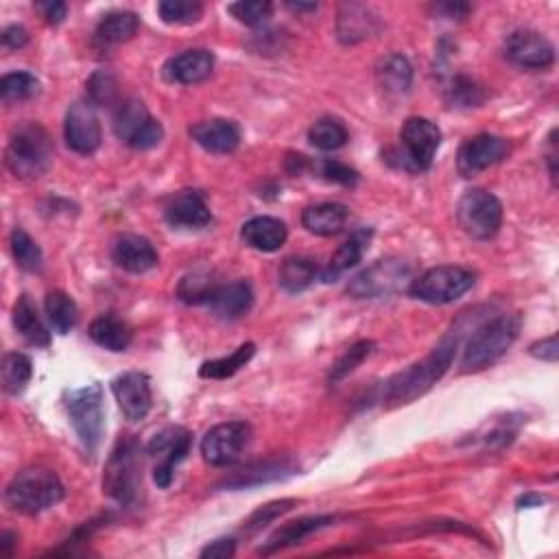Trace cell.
<instances>
[{
  "mask_svg": "<svg viewBox=\"0 0 559 559\" xmlns=\"http://www.w3.org/2000/svg\"><path fill=\"white\" fill-rule=\"evenodd\" d=\"M256 352L254 343H243L241 348H236L230 356H223V359H214L201 365L199 376L201 378H212V380H225V378H232L236 372L245 367L249 361H252V356Z\"/></svg>",
  "mask_w": 559,
  "mask_h": 559,
  "instance_id": "obj_37",
  "label": "cell"
},
{
  "mask_svg": "<svg viewBox=\"0 0 559 559\" xmlns=\"http://www.w3.org/2000/svg\"><path fill=\"white\" fill-rule=\"evenodd\" d=\"M38 94H40V79L31 73H25V70L9 73L0 79V99H3L7 105L31 101L33 97H38Z\"/></svg>",
  "mask_w": 559,
  "mask_h": 559,
  "instance_id": "obj_38",
  "label": "cell"
},
{
  "mask_svg": "<svg viewBox=\"0 0 559 559\" xmlns=\"http://www.w3.org/2000/svg\"><path fill=\"white\" fill-rule=\"evenodd\" d=\"M46 315H49L51 326L59 335H68L70 330L77 326L79 311L73 297L64 291H51L46 295Z\"/></svg>",
  "mask_w": 559,
  "mask_h": 559,
  "instance_id": "obj_35",
  "label": "cell"
},
{
  "mask_svg": "<svg viewBox=\"0 0 559 559\" xmlns=\"http://www.w3.org/2000/svg\"><path fill=\"white\" fill-rule=\"evenodd\" d=\"M7 169L20 180H40L53 164V140L38 123L16 127L5 151Z\"/></svg>",
  "mask_w": 559,
  "mask_h": 559,
  "instance_id": "obj_2",
  "label": "cell"
},
{
  "mask_svg": "<svg viewBox=\"0 0 559 559\" xmlns=\"http://www.w3.org/2000/svg\"><path fill=\"white\" fill-rule=\"evenodd\" d=\"M14 326L25 337L31 346L49 348L51 346V332L46 330L42 319L38 315V308L29 300V295H20L14 306Z\"/></svg>",
  "mask_w": 559,
  "mask_h": 559,
  "instance_id": "obj_31",
  "label": "cell"
},
{
  "mask_svg": "<svg viewBox=\"0 0 559 559\" xmlns=\"http://www.w3.org/2000/svg\"><path fill=\"white\" fill-rule=\"evenodd\" d=\"M289 9H293V11H315L317 9V5L315 3H289Z\"/></svg>",
  "mask_w": 559,
  "mask_h": 559,
  "instance_id": "obj_56",
  "label": "cell"
},
{
  "mask_svg": "<svg viewBox=\"0 0 559 559\" xmlns=\"http://www.w3.org/2000/svg\"><path fill=\"white\" fill-rule=\"evenodd\" d=\"M540 503H544V498H542V496H533V494L522 496V498H520V501H518L520 509H522V507H533V505H540Z\"/></svg>",
  "mask_w": 559,
  "mask_h": 559,
  "instance_id": "obj_55",
  "label": "cell"
},
{
  "mask_svg": "<svg viewBox=\"0 0 559 559\" xmlns=\"http://www.w3.org/2000/svg\"><path fill=\"white\" fill-rule=\"evenodd\" d=\"M236 553V542L232 538H221L214 540L212 544H208L204 551H201V557L204 559H228L234 557Z\"/></svg>",
  "mask_w": 559,
  "mask_h": 559,
  "instance_id": "obj_49",
  "label": "cell"
},
{
  "mask_svg": "<svg viewBox=\"0 0 559 559\" xmlns=\"http://www.w3.org/2000/svg\"><path fill=\"white\" fill-rule=\"evenodd\" d=\"M214 70V55L206 49H190L180 55L171 57L164 66V77L171 83H182V86H195V83L206 81Z\"/></svg>",
  "mask_w": 559,
  "mask_h": 559,
  "instance_id": "obj_22",
  "label": "cell"
},
{
  "mask_svg": "<svg viewBox=\"0 0 559 559\" xmlns=\"http://www.w3.org/2000/svg\"><path fill=\"white\" fill-rule=\"evenodd\" d=\"M287 236V225L276 217H254L249 219L241 230L243 243L265 254L278 252V249L287 243Z\"/></svg>",
  "mask_w": 559,
  "mask_h": 559,
  "instance_id": "obj_24",
  "label": "cell"
},
{
  "mask_svg": "<svg viewBox=\"0 0 559 559\" xmlns=\"http://www.w3.org/2000/svg\"><path fill=\"white\" fill-rule=\"evenodd\" d=\"M457 221L468 236L477 241H487L496 236L503 223V204L490 190L472 188L459 199Z\"/></svg>",
  "mask_w": 559,
  "mask_h": 559,
  "instance_id": "obj_9",
  "label": "cell"
},
{
  "mask_svg": "<svg viewBox=\"0 0 559 559\" xmlns=\"http://www.w3.org/2000/svg\"><path fill=\"white\" fill-rule=\"evenodd\" d=\"M459 348V332L453 330L446 335L439 346L424 356L422 361L413 363L407 370H402L394 378L387 380L383 391V404L387 409L402 407V404H411L424 394H428L437 380H442L444 374L450 370V365L455 361V354Z\"/></svg>",
  "mask_w": 559,
  "mask_h": 559,
  "instance_id": "obj_1",
  "label": "cell"
},
{
  "mask_svg": "<svg viewBox=\"0 0 559 559\" xmlns=\"http://www.w3.org/2000/svg\"><path fill=\"white\" fill-rule=\"evenodd\" d=\"M158 14L166 25H195L204 16V5L195 0H164Z\"/></svg>",
  "mask_w": 559,
  "mask_h": 559,
  "instance_id": "obj_41",
  "label": "cell"
},
{
  "mask_svg": "<svg viewBox=\"0 0 559 559\" xmlns=\"http://www.w3.org/2000/svg\"><path fill=\"white\" fill-rule=\"evenodd\" d=\"M372 234L374 232L370 228L356 230L350 236V239L337 249L335 256L330 258L328 267L324 269V273H321V278H324V282H337L343 276V273L359 265L367 245H370V241H372Z\"/></svg>",
  "mask_w": 559,
  "mask_h": 559,
  "instance_id": "obj_25",
  "label": "cell"
},
{
  "mask_svg": "<svg viewBox=\"0 0 559 559\" xmlns=\"http://www.w3.org/2000/svg\"><path fill=\"white\" fill-rule=\"evenodd\" d=\"M313 169L317 171V175L321 177V180H326L330 184H339V186H356V182H359V173H356L352 166L348 164H343L339 160H332V158H326V160H321L317 162Z\"/></svg>",
  "mask_w": 559,
  "mask_h": 559,
  "instance_id": "obj_46",
  "label": "cell"
},
{
  "mask_svg": "<svg viewBox=\"0 0 559 559\" xmlns=\"http://www.w3.org/2000/svg\"><path fill=\"white\" fill-rule=\"evenodd\" d=\"M413 282V269L400 258L376 260L372 267L361 271L348 284V295L356 300H378L402 291H409Z\"/></svg>",
  "mask_w": 559,
  "mask_h": 559,
  "instance_id": "obj_8",
  "label": "cell"
},
{
  "mask_svg": "<svg viewBox=\"0 0 559 559\" xmlns=\"http://www.w3.org/2000/svg\"><path fill=\"white\" fill-rule=\"evenodd\" d=\"M348 217H350V210L346 206L328 201V204H317L306 208L302 214V225L311 234L335 236L346 228Z\"/></svg>",
  "mask_w": 559,
  "mask_h": 559,
  "instance_id": "obj_27",
  "label": "cell"
},
{
  "mask_svg": "<svg viewBox=\"0 0 559 559\" xmlns=\"http://www.w3.org/2000/svg\"><path fill=\"white\" fill-rule=\"evenodd\" d=\"M114 132L125 145L136 151L158 147L164 138V127L147 110L140 99H127L114 110Z\"/></svg>",
  "mask_w": 559,
  "mask_h": 559,
  "instance_id": "obj_10",
  "label": "cell"
},
{
  "mask_svg": "<svg viewBox=\"0 0 559 559\" xmlns=\"http://www.w3.org/2000/svg\"><path fill=\"white\" fill-rule=\"evenodd\" d=\"M505 55L511 64L527 70H546L555 62L553 44L538 31L520 29L507 35Z\"/></svg>",
  "mask_w": 559,
  "mask_h": 559,
  "instance_id": "obj_16",
  "label": "cell"
},
{
  "mask_svg": "<svg viewBox=\"0 0 559 559\" xmlns=\"http://www.w3.org/2000/svg\"><path fill=\"white\" fill-rule=\"evenodd\" d=\"M140 27V20L134 11H110L105 14L97 27V40L103 46H114L132 40Z\"/></svg>",
  "mask_w": 559,
  "mask_h": 559,
  "instance_id": "obj_32",
  "label": "cell"
},
{
  "mask_svg": "<svg viewBox=\"0 0 559 559\" xmlns=\"http://www.w3.org/2000/svg\"><path fill=\"white\" fill-rule=\"evenodd\" d=\"M230 14L243 22L247 27H260L271 18L273 5L267 0H241V3H234L228 7Z\"/></svg>",
  "mask_w": 559,
  "mask_h": 559,
  "instance_id": "obj_44",
  "label": "cell"
},
{
  "mask_svg": "<svg viewBox=\"0 0 559 559\" xmlns=\"http://www.w3.org/2000/svg\"><path fill=\"white\" fill-rule=\"evenodd\" d=\"M400 142V166L409 171H428L433 166L439 145H442V132H439V127L433 121H428V118L411 116L407 118V123L402 125Z\"/></svg>",
  "mask_w": 559,
  "mask_h": 559,
  "instance_id": "obj_11",
  "label": "cell"
},
{
  "mask_svg": "<svg viewBox=\"0 0 559 559\" xmlns=\"http://www.w3.org/2000/svg\"><path fill=\"white\" fill-rule=\"evenodd\" d=\"M114 398L121 407L125 420L129 422H142L151 411L153 396H151V383L149 376L142 372H125L112 383Z\"/></svg>",
  "mask_w": 559,
  "mask_h": 559,
  "instance_id": "obj_17",
  "label": "cell"
},
{
  "mask_svg": "<svg viewBox=\"0 0 559 559\" xmlns=\"http://www.w3.org/2000/svg\"><path fill=\"white\" fill-rule=\"evenodd\" d=\"M317 278V267L311 258L291 256L284 260L278 271L280 287L287 293H302L306 291Z\"/></svg>",
  "mask_w": 559,
  "mask_h": 559,
  "instance_id": "obj_33",
  "label": "cell"
},
{
  "mask_svg": "<svg viewBox=\"0 0 559 559\" xmlns=\"http://www.w3.org/2000/svg\"><path fill=\"white\" fill-rule=\"evenodd\" d=\"M112 258L118 267L129 273H147L160 263L156 247L138 234L118 236L112 247Z\"/></svg>",
  "mask_w": 559,
  "mask_h": 559,
  "instance_id": "obj_21",
  "label": "cell"
},
{
  "mask_svg": "<svg viewBox=\"0 0 559 559\" xmlns=\"http://www.w3.org/2000/svg\"><path fill=\"white\" fill-rule=\"evenodd\" d=\"M9 243H11V254H14V260L20 269H25L29 273L42 269V249L25 230L16 228L11 232Z\"/></svg>",
  "mask_w": 559,
  "mask_h": 559,
  "instance_id": "obj_40",
  "label": "cell"
},
{
  "mask_svg": "<svg viewBox=\"0 0 559 559\" xmlns=\"http://www.w3.org/2000/svg\"><path fill=\"white\" fill-rule=\"evenodd\" d=\"M190 444H193V435H190L182 426H169L160 431L151 439L147 446V455L156 459V468H153V481L158 487L166 490L173 483V472L190 453Z\"/></svg>",
  "mask_w": 559,
  "mask_h": 559,
  "instance_id": "obj_12",
  "label": "cell"
},
{
  "mask_svg": "<svg viewBox=\"0 0 559 559\" xmlns=\"http://www.w3.org/2000/svg\"><path fill=\"white\" fill-rule=\"evenodd\" d=\"M16 544H18V535L16 533H11V531L0 533V553H3L5 557H9L11 553H14V546Z\"/></svg>",
  "mask_w": 559,
  "mask_h": 559,
  "instance_id": "obj_54",
  "label": "cell"
},
{
  "mask_svg": "<svg viewBox=\"0 0 559 559\" xmlns=\"http://www.w3.org/2000/svg\"><path fill=\"white\" fill-rule=\"evenodd\" d=\"M509 142L494 134H479L463 142L457 153V171L463 177H477L490 166L507 158Z\"/></svg>",
  "mask_w": 559,
  "mask_h": 559,
  "instance_id": "obj_15",
  "label": "cell"
},
{
  "mask_svg": "<svg viewBox=\"0 0 559 559\" xmlns=\"http://www.w3.org/2000/svg\"><path fill=\"white\" fill-rule=\"evenodd\" d=\"M88 335L97 346L110 352H125L129 346H132V328L116 315H103L99 319H94L90 324Z\"/></svg>",
  "mask_w": 559,
  "mask_h": 559,
  "instance_id": "obj_30",
  "label": "cell"
},
{
  "mask_svg": "<svg viewBox=\"0 0 559 559\" xmlns=\"http://www.w3.org/2000/svg\"><path fill=\"white\" fill-rule=\"evenodd\" d=\"M448 97H450V103H453V105L477 107L485 101V92L474 79H470L466 75H459V77L453 79V83H450Z\"/></svg>",
  "mask_w": 559,
  "mask_h": 559,
  "instance_id": "obj_45",
  "label": "cell"
},
{
  "mask_svg": "<svg viewBox=\"0 0 559 559\" xmlns=\"http://www.w3.org/2000/svg\"><path fill=\"white\" fill-rule=\"evenodd\" d=\"M335 520V516H306L300 520H293L271 535L267 544L260 549V555H273L282 549H289V546L302 544L308 535L335 525Z\"/></svg>",
  "mask_w": 559,
  "mask_h": 559,
  "instance_id": "obj_23",
  "label": "cell"
},
{
  "mask_svg": "<svg viewBox=\"0 0 559 559\" xmlns=\"http://www.w3.org/2000/svg\"><path fill=\"white\" fill-rule=\"evenodd\" d=\"M64 485L49 468H27L9 481L5 498L11 509L35 516L55 507L64 498Z\"/></svg>",
  "mask_w": 559,
  "mask_h": 559,
  "instance_id": "obj_3",
  "label": "cell"
},
{
  "mask_svg": "<svg viewBox=\"0 0 559 559\" xmlns=\"http://www.w3.org/2000/svg\"><path fill=\"white\" fill-rule=\"evenodd\" d=\"M206 304L219 319H225V321L241 319L243 315L252 311V306H254L252 284H249L247 280H234L228 284H219V287L214 289L212 295L208 297Z\"/></svg>",
  "mask_w": 559,
  "mask_h": 559,
  "instance_id": "obj_19",
  "label": "cell"
},
{
  "mask_svg": "<svg viewBox=\"0 0 559 559\" xmlns=\"http://www.w3.org/2000/svg\"><path fill=\"white\" fill-rule=\"evenodd\" d=\"M35 7L40 9L42 18L49 22V25H59V22H64V18L68 14V5L66 3H59V0H49V3H38Z\"/></svg>",
  "mask_w": 559,
  "mask_h": 559,
  "instance_id": "obj_50",
  "label": "cell"
},
{
  "mask_svg": "<svg viewBox=\"0 0 559 559\" xmlns=\"http://www.w3.org/2000/svg\"><path fill=\"white\" fill-rule=\"evenodd\" d=\"M372 350H374V341H356L354 346L343 354L335 365H332L330 376H328L330 383H341L343 378L350 376L356 367H359L367 356L372 354Z\"/></svg>",
  "mask_w": 559,
  "mask_h": 559,
  "instance_id": "obj_42",
  "label": "cell"
},
{
  "mask_svg": "<svg viewBox=\"0 0 559 559\" xmlns=\"http://www.w3.org/2000/svg\"><path fill=\"white\" fill-rule=\"evenodd\" d=\"M287 169H289V173H293V175H300V173H304L306 169H311V162H308V158L302 156V153H289Z\"/></svg>",
  "mask_w": 559,
  "mask_h": 559,
  "instance_id": "obj_53",
  "label": "cell"
},
{
  "mask_svg": "<svg viewBox=\"0 0 559 559\" xmlns=\"http://www.w3.org/2000/svg\"><path fill=\"white\" fill-rule=\"evenodd\" d=\"M529 352H531V356H535V359L546 361V363H555L557 356H559L557 337L551 335V337H546L542 341H535L533 346L529 348Z\"/></svg>",
  "mask_w": 559,
  "mask_h": 559,
  "instance_id": "obj_48",
  "label": "cell"
},
{
  "mask_svg": "<svg viewBox=\"0 0 559 559\" xmlns=\"http://www.w3.org/2000/svg\"><path fill=\"white\" fill-rule=\"evenodd\" d=\"M474 282H477V276L470 269L442 265L428 269L420 278H413L409 293L420 302L444 306L461 300L474 287Z\"/></svg>",
  "mask_w": 559,
  "mask_h": 559,
  "instance_id": "obj_7",
  "label": "cell"
},
{
  "mask_svg": "<svg viewBox=\"0 0 559 559\" xmlns=\"http://www.w3.org/2000/svg\"><path fill=\"white\" fill-rule=\"evenodd\" d=\"M64 136L66 145L81 156H90V153L101 147V123L97 114V105L90 99H81L70 105L64 123Z\"/></svg>",
  "mask_w": 559,
  "mask_h": 559,
  "instance_id": "obj_14",
  "label": "cell"
},
{
  "mask_svg": "<svg viewBox=\"0 0 559 559\" xmlns=\"http://www.w3.org/2000/svg\"><path fill=\"white\" fill-rule=\"evenodd\" d=\"M33 376L31 359L20 352L5 354L3 365H0V380H3V389L9 396H18L27 389L29 380Z\"/></svg>",
  "mask_w": 559,
  "mask_h": 559,
  "instance_id": "obj_34",
  "label": "cell"
},
{
  "mask_svg": "<svg viewBox=\"0 0 559 559\" xmlns=\"http://www.w3.org/2000/svg\"><path fill=\"white\" fill-rule=\"evenodd\" d=\"M88 99L94 105L110 107L118 99V81L110 70H97L88 81Z\"/></svg>",
  "mask_w": 559,
  "mask_h": 559,
  "instance_id": "obj_43",
  "label": "cell"
},
{
  "mask_svg": "<svg viewBox=\"0 0 559 559\" xmlns=\"http://www.w3.org/2000/svg\"><path fill=\"white\" fill-rule=\"evenodd\" d=\"M217 287L219 284L212 278L210 271L197 269L182 278L180 287H177V295H180V300L186 304H206L208 297Z\"/></svg>",
  "mask_w": 559,
  "mask_h": 559,
  "instance_id": "obj_39",
  "label": "cell"
},
{
  "mask_svg": "<svg viewBox=\"0 0 559 559\" xmlns=\"http://www.w3.org/2000/svg\"><path fill=\"white\" fill-rule=\"evenodd\" d=\"M29 42V31L20 25H11L3 31V46L11 51H18Z\"/></svg>",
  "mask_w": 559,
  "mask_h": 559,
  "instance_id": "obj_51",
  "label": "cell"
},
{
  "mask_svg": "<svg viewBox=\"0 0 559 559\" xmlns=\"http://www.w3.org/2000/svg\"><path fill=\"white\" fill-rule=\"evenodd\" d=\"M376 31V18L365 5H343L337 20V33L343 44H356Z\"/></svg>",
  "mask_w": 559,
  "mask_h": 559,
  "instance_id": "obj_29",
  "label": "cell"
},
{
  "mask_svg": "<svg viewBox=\"0 0 559 559\" xmlns=\"http://www.w3.org/2000/svg\"><path fill=\"white\" fill-rule=\"evenodd\" d=\"M164 219L173 230H201L212 223V212L197 190H182L166 204Z\"/></svg>",
  "mask_w": 559,
  "mask_h": 559,
  "instance_id": "obj_18",
  "label": "cell"
},
{
  "mask_svg": "<svg viewBox=\"0 0 559 559\" xmlns=\"http://www.w3.org/2000/svg\"><path fill=\"white\" fill-rule=\"evenodd\" d=\"M140 468V444L132 435L123 437L105 463L103 492L118 505H134L138 501V490L142 483Z\"/></svg>",
  "mask_w": 559,
  "mask_h": 559,
  "instance_id": "obj_5",
  "label": "cell"
},
{
  "mask_svg": "<svg viewBox=\"0 0 559 559\" xmlns=\"http://www.w3.org/2000/svg\"><path fill=\"white\" fill-rule=\"evenodd\" d=\"M348 129L343 125L339 118L324 116L319 121L313 123V127L308 129V140L311 145L317 147L319 151H337L341 147L348 145Z\"/></svg>",
  "mask_w": 559,
  "mask_h": 559,
  "instance_id": "obj_36",
  "label": "cell"
},
{
  "mask_svg": "<svg viewBox=\"0 0 559 559\" xmlns=\"http://www.w3.org/2000/svg\"><path fill=\"white\" fill-rule=\"evenodd\" d=\"M520 332L516 315H498L472 332L461 359L463 372H481L496 363L511 348Z\"/></svg>",
  "mask_w": 559,
  "mask_h": 559,
  "instance_id": "obj_4",
  "label": "cell"
},
{
  "mask_svg": "<svg viewBox=\"0 0 559 559\" xmlns=\"http://www.w3.org/2000/svg\"><path fill=\"white\" fill-rule=\"evenodd\" d=\"M376 79L378 86L385 90V94L391 97H402L411 90L413 83V66L404 55L394 53L387 55L385 59H380V64L376 66Z\"/></svg>",
  "mask_w": 559,
  "mask_h": 559,
  "instance_id": "obj_26",
  "label": "cell"
},
{
  "mask_svg": "<svg viewBox=\"0 0 559 559\" xmlns=\"http://www.w3.org/2000/svg\"><path fill=\"white\" fill-rule=\"evenodd\" d=\"M66 411L70 424H73L79 442L88 453L99 448L103 428H105V404H103V387L92 383L86 387L73 389L66 394Z\"/></svg>",
  "mask_w": 559,
  "mask_h": 559,
  "instance_id": "obj_6",
  "label": "cell"
},
{
  "mask_svg": "<svg viewBox=\"0 0 559 559\" xmlns=\"http://www.w3.org/2000/svg\"><path fill=\"white\" fill-rule=\"evenodd\" d=\"M190 138H193L201 149L208 153H232L241 145V129L228 118H212V121H201L190 127Z\"/></svg>",
  "mask_w": 559,
  "mask_h": 559,
  "instance_id": "obj_20",
  "label": "cell"
},
{
  "mask_svg": "<svg viewBox=\"0 0 559 559\" xmlns=\"http://www.w3.org/2000/svg\"><path fill=\"white\" fill-rule=\"evenodd\" d=\"M293 474H295V466L291 461H267V463H260V466L236 472L234 477L223 481V487H228V490H247V487H256L263 483L284 481L293 477Z\"/></svg>",
  "mask_w": 559,
  "mask_h": 559,
  "instance_id": "obj_28",
  "label": "cell"
},
{
  "mask_svg": "<svg viewBox=\"0 0 559 559\" xmlns=\"http://www.w3.org/2000/svg\"><path fill=\"white\" fill-rule=\"evenodd\" d=\"M435 11L437 16H444L450 20H463L470 14L472 7L466 3H442V5H435Z\"/></svg>",
  "mask_w": 559,
  "mask_h": 559,
  "instance_id": "obj_52",
  "label": "cell"
},
{
  "mask_svg": "<svg viewBox=\"0 0 559 559\" xmlns=\"http://www.w3.org/2000/svg\"><path fill=\"white\" fill-rule=\"evenodd\" d=\"M252 439V428L245 422H223L212 426L201 439V455L210 466H232L241 459L243 450Z\"/></svg>",
  "mask_w": 559,
  "mask_h": 559,
  "instance_id": "obj_13",
  "label": "cell"
},
{
  "mask_svg": "<svg viewBox=\"0 0 559 559\" xmlns=\"http://www.w3.org/2000/svg\"><path fill=\"white\" fill-rule=\"evenodd\" d=\"M295 505H297L295 498H284V501H276V503H269V505L258 507L254 514L249 516V520L245 522V531L247 533H256L260 529H265L267 525H271L273 520L280 518L282 514H287V511H291Z\"/></svg>",
  "mask_w": 559,
  "mask_h": 559,
  "instance_id": "obj_47",
  "label": "cell"
}]
</instances>
